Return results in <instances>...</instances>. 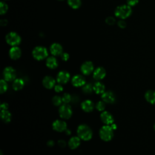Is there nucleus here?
Here are the masks:
<instances>
[{
    "instance_id": "obj_21",
    "label": "nucleus",
    "mask_w": 155,
    "mask_h": 155,
    "mask_svg": "<svg viewBox=\"0 0 155 155\" xmlns=\"http://www.w3.org/2000/svg\"><path fill=\"white\" fill-rule=\"evenodd\" d=\"M0 116L2 120L4 123H8L9 122H10L12 119V114L7 110H1Z\"/></svg>"
},
{
    "instance_id": "obj_19",
    "label": "nucleus",
    "mask_w": 155,
    "mask_h": 155,
    "mask_svg": "<svg viewBox=\"0 0 155 155\" xmlns=\"http://www.w3.org/2000/svg\"><path fill=\"white\" fill-rule=\"evenodd\" d=\"M68 143L69 147L71 149H76L79 146L81 143V139L78 136H73L70 139Z\"/></svg>"
},
{
    "instance_id": "obj_35",
    "label": "nucleus",
    "mask_w": 155,
    "mask_h": 155,
    "mask_svg": "<svg viewBox=\"0 0 155 155\" xmlns=\"http://www.w3.org/2000/svg\"><path fill=\"white\" fill-rule=\"evenodd\" d=\"M138 1L139 0H127V4L129 6H133L135 5Z\"/></svg>"
},
{
    "instance_id": "obj_39",
    "label": "nucleus",
    "mask_w": 155,
    "mask_h": 155,
    "mask_svg": "<svg viewBox=\"0 0 155 155\" xmlns=\"http://www.w3.org/2000/svg\"><path fill=\"white\" fill-rule=\"evenodd\" d=\"M47 145L48 146H49V147H53V145H54V141L53 140H48V142H47Z\"/></svg>"
},
{
    "instance_id": "obj_43",
    "label": "nucleus",
    "mask_w": 155,
    "mask_h": 155,
    "mask_svg": "<svg viewBox=\"0 0 155 155\" xmlns=\"http://www.w3.org/2000/svg\"><path fill=\"white\" fill-rule=\"evenodd\" d=\"M154 127V130H155V124H154V127Z\"/></svg>"
},
{
    "instance_id": "obj_26",
    "label": "nucleus",
    "mask_w": 155,
    "mask_h": 155,
    "mask_svg": "<svg viewBox=\"0 0 155 155\" xmlns=\"http://www.w3.org/2000/svg\"><path fill=\"white\" fill-rule=\"evenodd\" d=\"M68 5L73 8H78L81 5V0H68Z\"/></svg>"
},
{
    "instance_id": "obj_3",
    "label": "nucleus",
    "mask_w": 155,
    "mask_h": 155,
    "mask_svg": "<svg viewBox=\"0 0 155 155\" xmlns=\"http://www.w3.org/2000/svg\"><path fill=\"white\" fill-rule=\"evenodd\" d=\"M131 13V8L128 5H122L117 7L114 12L115 15L120 19H125L128 17Z\"/></svg>"
},
{
    "instance_id": "obj_22",
    "label": "nucleus",
    "mask_w": 155,
    "mask_h": 155,
    "mask_svg": "<svg viewBox=\"0 0 155 155\" xmlns=\"http://www.w3.org/2000/svg\"><path fill=\"white\" fill-rule=\"evenodd\" d=\"M145 99L150 104H155V91L148 90L145 94Z\"/></svg>"
},
{
    "instance_id": "obj_10",
    "label": "nucleus",
    "mask_w": 155,
    "mask_h": 155,
    "mask_svg": "<svg viewBox=\"0 0 155 155\" xmlns=\"http://www.w3.org/2000/svg\"><path fill=\"white\" fill-rule=\"evenodd\" d=\"M102 122L108 125H111L114 122V117L113 115L108 111H104L100 116Z\"/></svg>"
},
{
    "instance_id": "obj_28",
    "label": "nucleus",
    "mask_w": 155,
    "mask_h": 155,
    "mask_svg": "<svg viewBox=\"0 0 155 155\" xmlns=\"http://www.w3.org/2000/svg\"><path fill=\"white\" fill-rule=\"evenodd\" d=\"M52 102H53L54 105H55V106H59V105H61V104L62 102V97H61L59 96H54L52 98Z\"/></svg>"
},
{
    "instance_id": "obj_12",
    "label": "nucleus",
    "mask_w": 155,
    "mask_h": 155,
    "mask_svg": "<svg viewBox=\"0 0 155 155\" xmlns=\"http://www.w3.org/2000/svg\"><path fill=\"white\" fill-rule=\"evenodd\" d=\"M52 127L54 130L58 132H63L67 129V124L65 122L62 120H56L52 124Z\"/></svg>"
},
{
    "instance_id": "obj_8",
    "label": "nucleus",
    "mask_w": 155,
    "mask_h": 155,
    "mask_svg": "<svg viewBox=\"0 0 155 155\" xmlns=\"http://www.w3.org/2000/svg\"><path fill=\"white\" fill-rule=\"evenodd\" d=\"M70 75L69 73L67 72V71L62 70L58 73L56 77V80L59 84H65L68 82V81L70 80Z\"/></svg>"
},
{
    "instance_id": "obj_16",
    "label": "nucleus",
    "mask_w": 155,
    "mask_h": 155,
    "mask_svg": "<svg viewBox=\"0 0 155 155\" xmlns=\"http://www.w3.org/2000/svg\"><path fill=\"white\" fill-rule=\"evenodd\" d=\"M94 107V103L90 100H85L81 104V108L85 112H91L93 110Z\"/></svg>"
},
{
    "instance_id": "obj_20",
    "label": "nucleus",
    "mask_w": 155,
    "mask_h": 155,
    "mask_svg": "<svg viewBox=\"0 0 155 155\" xmlns=\"http://www.w3.org/2000/svg\"><path fill=\"white\" fill-rule=\"evenodd\" d=\"M46 65L47 67L51 69L56 68L58 65L57 59L53 56L48 57L46 60Z\"/></svg>"
},
{
    "instance_id": "obj_31",
    "label": "nucleus",
    "mask_w": 155,
    "mask_h": 155,
    "mask_svg": "<svg viewBox=\"0 0 155 155\" xmlns=\"http://www.w3.org/2000/svg\"><path fill=\"white\" fill-rule=\"evenodd\" d=\"M8 9L7 5L3 2H1L0 4V13L1 15H3L4 13H6Z\"/></svg>"
},
{
    "instance_id": "obj_14",
    "label": "nucleus",
    "mask_w": 155,
    "mask_h": 155,
    "mask_svg": "<svg viewBox=\"0 0 155 155\" xmlns=\"http://www.w3.org/2000/svg\"><path fill=\"white\" fill-rule=\"evenodd\" d=\"M105 75H106V71L103 67H97L96 69H95L93 74V78L97 81L102 79L103 78H104Z\"/></svg>"
},
{
    "instance_id": "obj_11",
    "label": "nucleus",
    "mask_w": 155,
    "mask_h": 155,
    "mask_svg": "<svg viewBox=\"0 0 155 155\" xmlns=\"http://www.w3.org/2000/svg\"><path fill=\"white\" fill-rule=\"evenodd\" d=\"M102 99L107 104H113L116 101V96L111 91H107L102 94Z\"/></svg>"
},
{
    "instance_id": "obj_38",
    "label": "nucleus",
    "mask_w": 155,
    "mask_h": 155,
    "mask_svg": "<svg viewBox=\"0 0 155 155\" xmlns=\"http://www.w3.org/2000/svg\"><path fill=\"white\" fill-rule=\"evenodd\" d=\"M117 24H118V26L120 28H125L126 26V23L124 21H119Z\"/></svg>"
},
{
    "instance_id": "obj_33",
    "label": "nucleus",
    "mask_w": 155,
    "mask_h": 155,
    "mask_svg": "<svg viewBox=\"0 0 155 155\" xmlns=\"http://www.w3.org/2000/svg\"><path fill=\"white\" fill-rule=\"evenodd\" d=\"M106 22L109 25H113L115 22V19L113 17H108L106 19Z\"/></svg>"
},
{
    "instance_id": "obj_24",
    "label": "nucleus",
    "mask_w": 155,
    "mask_h": 155,
    "mask_svg": "<svg viewBox=\"0 0 155 155\" xmlns=\"http://www.w3.org/2000/svg\"><path fill=\"white\" fill-rule=\"evenodd\" d=\"M93 91L97 94H102L105 92V86L102 83L97 82L93 85Z\"/></svg>"
},
{
    "instance_id": "obj_40",
    "label": "nucleus",
    "mask_w": 155,
    "mask_h": 155,
    "mask_svg": "<svg viewBox=\"0 0 155 155\" xmlns=\"http://www.w3.org/2000/svg\"><path fill=\"white\" fill-rule=\"evenodd\" d=\"M65 131L66 134H67V135H70L71 134V131L69 129H68V128H67Z\"/></svg>"
},
{
    "instance_id": "obj_4",
    "label": "nucleus",
    "mask_w": 155,
    "mask_h": 155,
    "mask_svg": "<svg viewBox=\"0 0 155 155\" xmlns=\"http://www.w3.org/2000/svg\"><path fill=\"white\" fill-rule=\"evenodd\" d=\"M32 54L35 59L38 61H41L47 57L48 51L45 47L38 46L33 49Z\"/></svg>"
},
{
    "instance_id": "obj_37",
    "label": "nucleus",
    "mask_w": 155,
    "mask_h": 155,
    "mask_svg": "<svg viewBox=\"0 0 155 155\" xmlns=\"http://www.w3.org/2000/svg\"><path fill=\"white\" fill-rule=\"evenodd\" d=\"M8 108V104L4 102L2 104H1V110H7Z\"/></svg>"
},
{
    "instance_id": "obj_18",
    "label": "nucleus",
    "mask_w": 155,
    "mask_h": 155,
    "mask_svg": "<svg viewBox=\"0 0 155 155\" xmlns=\"http://www.w3.org/2000/svg\"><path fill=\"white\" fill-rule=\"evenodd\" d=\"M21 55V51L19 48L18 47H13L12 48H10L9 51V56L10 57L14 60L18 59V58H20Z\"/></svg>"
},
{
    "instance_id": "obj_13",
    "label": "nucleus",
    "mask_w": 155,
    "mask_h": 155,
    "mask_svg": "<svg viewBox=\"0 0 155 155\" xmlns=\"http://www.w3.org/2000/svg\"><path fill=\"white\" fill-rule=\"evenodd\" d=\"M71 83L74 87H82L86 83L85 78L81 74H76L71 79Z\"/></svg>"
},
{
    "instance_id": "obj_34",
    "label": "nucleus",
    "mask_w": 155,
    "mask_h": 155,
    "mask_svg": "<svg viewBox=\"0 0 155 155\" xmlns=\"http://www.w3.org/2000/svg\"><path fill=\"white\" fill-rule=\"evenodd\" d=\"M61 59L64 61H67L68 58H69V54L67 53H62L61 54Z\"/></svg>"
},
{
    "instance_id": "obj_7",
    "label": "nucleus",
    "mask_w": 155,
    "mask_h": 155,
    "mask_svg": "<svg viewBox=\"0 0 155 155\" xmlns=\"http://www.w3.org/2000/svg\"><path fill=\"white\" fill-rule=\"evenodd\" d=\"M16 71L12 67H7L3 71V76L6 81H13L16 78Z\"/></svg>"
},
{
    "instance_id": "obj_17",
    "label": "nucleus",
    "mask_w": 155,
    "mask_h": 155,
    "mask_svg": "<svg viewBox=\"0 0 155 155\" xmlns=\"http://www.w3.org/2000/svg\"><path fill=\"white\" fill-rule=\"evenodd\" d=\"M50 50L51 53L54 56L61 55L63 53L62 46L58 43L53 44L50 47Z\"/></svg>"
},
{
    "instance_id": "obj_29",
    "label": "nucleus",
    "mask_w": 155,
    "mask_h": 155,
    "mask_svg": "<svg viewBox=\"0 0 155 155\" xmlns=\"http://www.w3.org/2000/svg\"><path fill=\"white\" fill-rule=\"evenodd\" d=\"M96 108L98 110V111H104L105 108V102L104 101H99L96 103Z\"/></svg>"
},
{
    "instance_id": "obj_32",
    "label": "nucleus",
    "mask_w": 155,
    "mask_h": 155,
    "mask_svg": "<svg viewBox=\"0 0 155 155\" xmlns=\"http://www.w3.org/2000/svg\"><path fill=\"white\" fill-rule=\"evenodd\" d=\"M63 90V87L61 84L55 85L54 86V91L57 93H60Z\"/></svg>"
},
{
    "instance_id": "obj_25",
    "label": "nucleus",
    "mask_w": 155,
    "mask_h": 155,
    "mask_svg": "<svg viewBox=\"0 0 155 155\" xmlns=\"http://www.w3.org/2000/svg\"><path fill=\"white\" fill-rule=\"evenodd\" d=\"M82 90L85 94H90L93 91V86L90 84H85L82 86Z\"/></svg>"
},
{
    "instance_id": "obj_9",
    "label": "nucleus",
    "mask_w": 155,
    "mask_h": 155,
    "mask_svg": "<svg viewBox=\"0 0 155 155\" xmlns=\"http://www.w3.org/2000/svg\"><path fill=\"white\" fill-rule=\"evenodd\" d=\"M94 70V66L91 62L90 61H85L84 62L81 67V71L84 75H89Z\"/></svg>"
},
{
    "instance_id": "obj_6",
    "label": "nucleus",
    "mask_w": 155,
    "mask_h": 155,
    "mask_svg": "<svg viewBox=\"0 0 155 155\" xmlns=\"http://www.w3.org/2000/svg\"><path fill=\"white\" fill-rule=\"evenodd\" d=\"M7 42L12 46L18 45L21 42V37L15 32H10L8 33L5 37Z\"/></svg>"
},
{
    "instance_id": "obj_1",
    "label": "nucleus",
    "mask_w": 155,
    "mask_h": 155,
    "mask_svg": "<svg viewBox=\"0 0 155 155\" xmlns=\"http://www.w3.org/2000/svg\"><path fill=\"white\" fill-rule=\"evenodd\" d=\"M77 134L81 139L85 141L90 140L93 136L91 129L86 124H81L78 126Z\"/></svg>"
},
{
    "instance_id": "obj_27",
    "label": "nucleus",
    "mask_w": 155,
    "mask_h": 155,
    "mask_svg": "<svg viewBox=\"0 0 155 155\" xmlns=\"http://www.w3.org/2000/svg\"><path fill=\"white\" fill-rule=\"evenodd\" d=\"M8 88V85L5 80L1 79L0 81V93L1 94L5 93Z\"/></svg>"
},
{
    "instance_id": "obj_5",
    "label": "nucleus",
    "mask_w": 155,
    "mask_h": 155,
    "mask_svg": "<svg viewBox=\"0 0 155 155\" xmlns=\"http://www.w3.org/2000/svg\"><path fill=\"white\" fill-rule=\"evenodd\" d=\"M72 110L70 105L67 104L61 105L59 109V116L61 118L64 119H68L71 117L72 115Z\"/></svg>"
},
{
    "instance_id": "obj_23",
    "label": "nucleus",
    "mask_w": 155,
    "mask_h": 155,
    "mask_svg": "<svg viewBox=\"0 0 155 155\" xmlns=\"http://www.w3.org/2000/svg\"><path fill=\"white\" fill-rule=\"evenodd\" d=\"M24 86V81L22 79H15L13 82V88L15 91L21 90Z\"/></svg>"
},
{
    "instance_id": "obj_30",
    "label": "nucleus",
    "mask_w": 155,
    "mask_h": 155,
    "mask_svg": "<svg viewBox=\"0 0 155 155\" xmlns=\"http://www.w3.org/2000/svg\"><path fill=\"white\" fill-rule=\"evenodd\" d=\"M71 96L68 93H64L62 97V102L64 104H68L71 101Z\"/></svg>"
},
{
    "instance_id": "obj_36",
    "label": "nucleus",
    "mask_w": 155,
    "mask_h": 155,
    "mask_svg": "<svg viewBox=\"0 0 155 155\" xmlns=\"http://www.w3.org/2000/svg\"><path fill=\"white\" fill-rule=\"evenodd\" d=\"M58 145L61 147V148H64L65 146H66V142L65 140H62V139H61V140H59L58 142Z\"/></svg>"
},
{
    "instance_id": "obj_41",
    "label": "nucleus",
    "mask_w": 155,
    "mask_h": 155,
    "mask_svg": "<svg viewBox=\"0 0 155 155\" xmlns=\"http://www.w3.org/2000/svg\"><path fill=\"white\" fill-rule=\"evenodd\" d=\"M110 126L111 127V128H112L113 130H116V128H117V126H116V124H112Z\"/></svg>"
},
{
    "instance_id": "obj_42",
    "label": "nucleus",
    "mask_w": 155,
    "mask_h": 155,
    "mask_svg": "<svg viewBox=\"0 0 155 155\" xmlns=\"http://www.w3.org/2000/svg\"><path fill=\"white\" fill-rule=\"evenodd\" d=\"M0 155H3V153H2V152L1 151H0Z\"/></svg>"
},
{
    "instance_id": "obj_15",
    "label": "nucleus",
    "mask_w": 155,
    "mask_h": 155,
    "mask_svg": "<svg viewBox=\"0 0 155 155\" xmlns=\"http://www.w3.org/2000/svg\"><path fill=\"white\" fill-rule=\"evenodd\" d=\"M55 80L53 78L50 76H46L42 80L44 87L47 89H51L55 86Z\"/></svg>"
},
{
    "instance_id": "obj_2",
    "label": "nucleus",
    "mask_w": 155,
    "mask_h": 155,
    "mask_svg": "<svg viewBox=\"0 0 155 155\" xmlns=\"http://www.w3.org/2000/svg\"><path fill=\"white\" fill-rule=\"evenodd\" d=\"M113 129L110 125H105L102 127L99 130V136L104 141H110L114 136Z\"/></svg>"
}]
</instances>
